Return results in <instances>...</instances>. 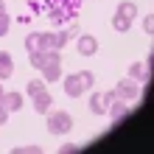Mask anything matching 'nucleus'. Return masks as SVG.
Returning a JSON list of instances; mask_svg holds the SVG:
<instances>
[{
  "instance_id": "f257e3e1",
  "label": "nucleus",
  "mask_w": 154,
  "mask_h": 154,
  "mask_svg": "<svg viewBox=\"0 0 154 154\" xmlns=\"http://www.w3.org/2000/svg\"><path fill=\"white\" fill-rule=\"evenodd\" d=\"M48 129L53 134H67L70 129H73V118H70V112H51L48 115Z\"/></svg>"
},
{
  "instance_id": "f03ea898",
  "label": "nucleus",
  "mask_w": 154,
  "mask_h": 154,
  "mask_svg": "<svg viewBox=\"0 0 154 154\" xmlns=\"http://www.w3.org/2000/svg\"><path fill=\"white\" fill-rule=\"evenodd\" d=\"M115 90H106V93H93L90 95V112H95V115H106V106H109L115 101Z\"/></svg>"
},
{
  "instance_id": "7ed1b4c3",
  "label": "nucleus",
  "mask_w": 154,
  "mask_h": 154,
  "mask_svg": "<svg viewBox=\"0 0 154 154\" xmlns=\"http://www.w3.org/2000/svg\"><path fill=\"white\" fill-rule=\"evenodd\" d=\"M137 93H140V84H137L134 79H129V76L121 79V81L115 84V95L123 98V101H134V98H137Z\"/></svg>"
},
{
  "instance_id": "20e7f679",
  "label": "nucleus",
  "mask_w": 154,
  "mask_h": 154,
  "mask_svg": "<svg viewBox=\"0 0 154 154\" xmlns=\"http://www.w3.org/2000/svg\"><path fill=\"white\" fill-rule=\"evenodd\" d=\"M129 79H134L137 84H149L151 81V67L146 62H132L129 65Z\"/></svg>"
},
{
  "instance_id": "39448f33",
  "label": "nucleus",
  "mask_w": 154,
  "mask_h": 154,
  "mask_svg": "<svg viewBox=\"0 0 154 154\" xmlns=\"http://www.w3.org/2000/svg\"><path fill=\"white\" fill-rule=\"evenodd\" d=\"M65 93H67L70 98H79L81 93H84V84H81L79 73H73V76H67V79H65Z\"/></svg>"
},
{
  "instance_id": "423d86ee",
  "label": "nucleus",
  "mask_w": 154,
  "mask_h": 154,
  "mask_svg": "<svg viewBox=\"0 0 154 154\" xmlns=\"http://www.w3.org/2000/svg\"><path fill=\"white\" fill-rule=\"evenodd\" d=\"M126 112H129V101H123V98H115V101L106 106V115H112V121H121Z\"/></svg>"
},
{
  "instance_id": "0eeeda50",
  "label": "nucleus",
  "mask_w": 154,
  "mask_h": 154,
  "mask_svg": "<svg viewBox=\"0 0 154 154\" xmlns=\"http://www.w3.org/2000/svg\"><path fill=\"white\" fill-rule=\"evenodd\" d=\"M51 104H53V98H51V93L45 90V93H39V95H34V112H39V115H45L51 109Z\"/></svg>"
},
{
  "instance_id": "6e6552de",
  "label": "nucleus",
  "mask_w": 154,
  "mask_h": 154,
  "mask_svg": "<svg viewBox=\"0 0 154 154\" xmlns=\"http://www.w3.org/2000/svg\"><path fill=\"white\" fill-rule=\"evenodd\" d=\"M0 101H3V106H6L8 112H14V109H20V106H23V93H3Z\"/></svg>"
},
{
  "instance_id": "1a4fd4ad",
  "label": "nucleus",
  "mask_w": 154,
  "mask_h": 154,
  "mask_svg": "<svg viewBox=\"0 0 154 154\" xmlns=\"http://www.w3.org/2000/svg\"><path fill=\"white\" fill-rule=\"evenodd\" d=\"M95 51H98L95 37H79V53H81V56H93Z\"/></svg>"
},
{
  "instance_id": "9d476101",
  "label": "nucleus",
  "mask_w": 154,
  "mask_h": 154,
  "mask_svg": "<svg viewBox=\"0 0 154 154\" xmlns=\"http://www.w3.org/2000/svg\"><path fill=\"white\" fill-rule=\"evenodd\" d=\"M118 17H123V20L134 23V17H137V6H134L132 0H123V3L118 6Z\"/></svg>"
},
{
  "instance_id": "9b49d317",
  "label": "nucleus",
  "mask_w": 154,
  "mask_h": 154,
  "mask_svg": "<svg viewBox=\"0 0 154 154\" xmlns=\"http://www.w3.org/2000/svg\"><path fill=\"white\" fill-rule=\"evenodd\" d=\"M42 73H45V81H59L62 79V62H48L42 67Z\"/></svg>"
},
{
  "instance_id": "f8f14e48",
  "label": "nucleus",
  "mask_w": 154,
  "mask_h": 154,
  "mask_svg": "<svg viewBox=\"0 0 154 154\" xmlns=\"http://www.w3.org/2000/svg\"><path fill=\"white\" fill-rule=\"evenodd\" d=\"M14 73V62H11V56H8L6 51H0V79H8Z\"/></svg>"
},
{
  "instance_id": "ddd939ff",
  "label": "nucleus",
  "mask_w": 154,
  "mask_h": 154,
  "mask_svg": "<svg viewBox=\"0 0 154 154\" xmlns=\"http://www.w3.org/2000/svg\"><path fill=\"white\" fill-rule=\"evenodd\" d=\"M25 51H28V53L42 51V34H39V31H31L28 37H25Z\"/></svg>"
},
{
  "instance_id": "4468645a",
  "label": "nucleus",
  "mask_w": 154,
  "mask_h": 154,
  "mask_svg": "<svg viewBox=\"0 0 154 154\" xmlns=\"http://www.w3.org/2000/svg\"><path fill=\"white\" fill-rule=\"evenodd\" d=\"M28 59H31V67L42 70L45 65H48V51H34V53H28Z\"/></svg>"
},
{
  "instance_id": "2eb2a0df",
  "label": "nucleus",
  "mask_w": 154,
  "mask_h": 154,
  "mask_svg": "<svg viewBox=\"0 0 154 154\" xmlns=\"http://www.w3.org/2000/svg\"><path fill=\"white\" fill-rule=\"evenodd\" d=\"M25 93H28L31 98H34V95H39V93H45V81H39V79L28 81V87H25Z\"/></svg>"
},
{
  "instance_id": "dca6fc26",
  "label": "nucleus",
  "mask_w": 154,
  "mask_h": 154,
  "mask_svg": "<svg viewBox=\"0 0 154 154\" xmlns=\"http://www.w3.org/2000/svg\"><path fill=\"white\" fill-rule=\"evenodd\" d=\"M42 51H56V34H42Z\"/></svg>"
},
{
  "instance_id": "f3484780",
  "label": "nucleus",
  "mask_w": 154,
  "mask_h": 154,
  "mask_svg": "<svg viewBox=\"0 0 154 154\" xmlns=\"http://www.w3.org/2000/svg\"><path fill=\"white\" fill-rule=\"evenodd\" d=\"M112 28H115V31H129V28H132V23L115 14V17H112Z\"/></svg>"
},
{
  "instance_id": "a211bd4d",
  "label": "nucleus",
  "mask_w": 154,
  "mask_h": 154,
  "mask_svg": "<svg viewBox=\"0 0 154 154\" xmlns=\"http://www.w3.org/2000/svg\"><path fill=\"white\" fill-rule=\"evenodd\" d=\"M79 79H81V84H84V90H90V87H93V73H90V70H81V73H79Z\"/></svg>"
},
{
  "instance_id": "6ab92c4d",
  "label": "nucleus",
  "mask_w": 154,
  "mask_h": 154,
  "mask_svg": "<svg viewBox=\"0 0 154 154\" xmlns=\"http://www.w3.org/2000/svg\"><path fill=\"white\" fill-rule=\"evenodd\" d=\"M17 151H25V154H39L42 146H37V143H28V146H17Z\"/></svg>"
},
{
  "instance_id": "aec40b11",
  "label": "nucleus",
  "mask_w": 154,
  "mask_h": 154,
  "mask_svg": "<svg viewBox=\"0 0 154 154\" xmlns=\"http://www.w3.org/2000/svg\"><path fill=\"white\" fill-rule=\"evenodd\" d=\"M81 146H79V143H62V146H59V151L62 154H73V151H79Z\"/></svg>"
},
{
  "instance_id": "412c9836",
  "label": "nucleus",
  "mask_w": 154,
  "mask_h": 154,
  "mask_svg": "<svg viewBox=\"0 0 154 154\" xmlns=\"http://www.w3.org/2000/svg\"><path fill=\"white\" fill-rule=\"evenodd\" d=\"M8 23H11V20H8V14H6V11H0V37L8 31Z\"/></svg>"
},
{
  "instance_id": "4be33fe9",
  "label": "nucleus",
  "mask_w": 154,
  "mask_h": 154,
  "mask_svg": "<svg viewBox=\"0 0 154 154\" xmlns=\"http://www.w3.org/2000/svg\"><path fill=\"white\" fill-rule=\"evenodd\" d=\"M6 121H8V109L3 106V101H0V126H3Z\"/></svg>"
},
{
  "instance_id": "5701e85b",
  "label": "nucleus",
  "mask_w": 154,
  "mask_h": 154,
  "mask_svg": "<svg viewBox=\"0 0 154 154\" xmlns=\"http://www.w3.org/2000/svg\"><path fill=\"white\" fill-rule=\"evenodd\" d=\"M51 17H53V20H56V23H62V20H67V14H65V11H51Z\"/></svg>"
},
{
  "instance_id": "b1692460",
  "label": "nucleus",
  "mask_w": 154,
  "mask_h": 154,
  "mask_svg": "<svg viewBox=\"0 0 154 154\" xmlns=\"http://www.w3.org/2000/svg\"><path fill=\"white\" fill-rule=\"evenodd\" d=\"M151 23H154V20H151V14H149V17H143V28H146L149 34H151V28H154V25H151Z\"/></svg>"
},
{
  "instance_id": "393cba45",
  "label": "nucleus",
  "mask_w": 154,
  "mask_h": 154,
  "mask_svg": "<svg viewBox=\"0 0 154 154\" xmlns=\"http://www.w3.org/2000/svg\"><path fill=\"white\" fill-rule=\"evenodd\" d=\"M0 11H6V3H3V0H0Z\"/></svg>"
},
{
  "instance_id": "a878e982",
  "label": "nucleus",
  "mask_w": 154,
  "mask_h": 154,
  "mask_svg": "<svg viewBox=\"0 0 154 154\" xmlns=\"http://www.w3.org/2000/svg\"><path fill=\"white\" fill-rule=\"evenodd\" d=\"M0 98H3V87H0Z\"/></svg>"
}]
</instances>
